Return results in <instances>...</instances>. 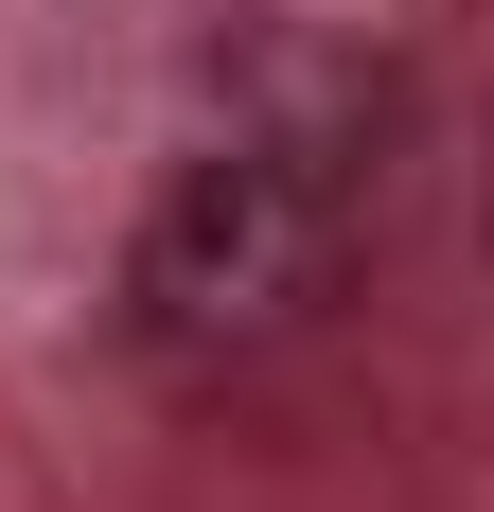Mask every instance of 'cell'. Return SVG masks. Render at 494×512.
<instances>
[{"mask_svg": "<svg viewBox=\"0 0 494 512\" xmlns=\"http://www.w3.org/2000/svg\"><path fill=\"white\" fill-rule=\"evenodd\" d=\"M336 283H353V195L318 159H283V142H212V159L159 177L142 248H124V354L212 389V371L283 354Z\"/></svg>", "mask_w": 494, "mask_h": 512, "instance_id": "cell-1", "label": "cell"}]
</instances>
